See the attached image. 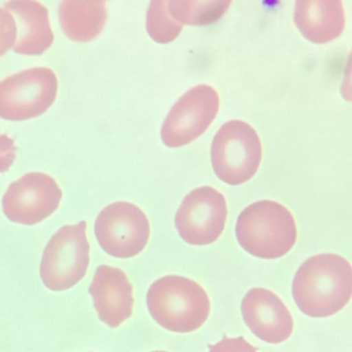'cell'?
Masks as SVG:
<instances>
[{"instance_id":"16","label":"cell","mask_w":352,"mask_h":352,"mask_svg":"<svg viewBox=\"0 0 352 352\" xmlns=\"http://www.w3.org/2000/svg\"><path fill=\"white\" fill-rule=\"evenodd\" d=\"M230 1H168L170 17L179 24L208 25L219 20L228 11Z\"/></svg>"},{"instance_id":"17","label":"cell","mask_w":352,"mask_h":352,"mask_svg":"<svg viewBox=\"0 0 352 352\" xmlns=\"http://www.w3.org/2000/svg\"><path fill=\"white\" fill-rule=\"evenodd\" d=\"M183 25L175 21L168 11V1H151L147 14V30L154 42L168 44L178 38Z\"/></svg>"},{"instance_id":"2","label":"cell","mask_w":352,"mask_h":352,"mask_svg":"<svg viewBox=\"0 0 352 352\" xmlns=\"http://www.w3.org/2000/svg\"><path fill=\"white\" fill-rule=\"evenodd\" d=\"M147 306L154 320L170 331L192 333L201 329L211 312L207 292L195 280L164 276L148 290Z\"/></svg>"},{"instance_id":"3","label":"cell","mask_w":352,"mask_h":352,"mask_svg":"<svg viewBox=\"0 0 352 352\" xmlns=\"http://www.w3.org/2000/svg\"><path fill=\"white\" fill-rule=\"evenodd\" d=\"M239 244L261 259H278L296 244L298 228L292 212L274 201H261L247 207L236 226Z\"/></svg>"},{"instance_id":"10","label":"cell","mask_w":352,"mask_h":352,"mask_svg":"<svg viewBox=\"0 0 352 352\" xmlns=\"http://www.w3.org/2000/svg\"><path fill=\"white\" fill-rule=\"evenodd\" d=\"M61 190L45 173H30L10 185L3 199L5 215L11 221L34 226L50 217L60 205Z\"/></svg>"},{"instance_id":"12","label":"cell","mask_w":352,"mask_h":352,"mask_svg":"<svg viewBox=\"0 0 352 352\" xmlns=\"http://www.w3.org/2000/svg\"><path fill=\"white\" fill-rule=\"evenodd\" d=\"M94 308L100 320L116 329L131 318L133 312V284L118 267L102 265L96 269L89 287Z\"/></svg>"},{"instance_id":"9","label":"cell","mask_w":352,"mask_h":352,"mask_svg":"<svg viewBox=\"0 0 352 352\" xmlns=\"http://www.w3.org/2000/svg\"><path fill=\"white\" fill-rule=\"evenodd\" d=\"M219 107V96L211 86L199 85L187 91L162 125L164 145L179 148L195 141L215 120Z\"/></svg>"},{"instance_id":"6","label":"cell","mask_w":352,"mask_h":352,"mask_svg":"<svg viewBox=\"0 0 352 352\" xmlns=\"http://www.w3.org/2000/svg\"><path fill=\"white\" fill-rule=\"evenodd\" d=\"M58 80L52 69L34 67L0 82V118L25 121L46 113L56 100Z\"/></svg>"},{"instance_id":"19","label":"cell","mask_w":352,"mask_h":352,"mask_svg":"<svg viewBox=\"0 0 352 352\" xmlns=\"http://www.w3.org/2000/svg\"><path fill=\"white\" fill-rule=\"evenodd\" d=\"M209 352H257V348L251 345L245 338H228L224 336L215 345H209Z\"/></svg>"},{"instance_id":"14","label":"cell","mask_w":352,"mask_h":352,"mask_svg":"<svg viewBox=\"0 0 352 352\" xmlns=\"http://www.w3.org/2000/svg\"><path fill=\"white\" fill-rule=\"evenodd\" d=\"M294 18L300 34L313 44L333 42L345 28V12L339 0H300Z\"/></svg>"},{"instance_id":"15","label":"cell","mask_w":352,"mask_h":352,"mask_svg":"<svg viewBox=\"0 0 352 352\" xmlns=\"http://www.w3.org/2000/svg\"><path fill=\"white\" fill-rule=\"evenodd\" d=\"M106 1L65 0L59 7V20L67 38L88 43L98 38L107 23Z\"/></svg>"},{"instance_id":"5","label":"cell","mask_w":352,"mask_h":352,"mask_svg":"<svg viewBox=\"0 0 352 352\" xmlns=\"http://www.w3.org/2000/svg\"><path fill=\"white\" fill-rule=\"evenodd\" d=\"M261 157L263 147L258 135L244 121L226 123L212 143L214 172L226 184L248 182L258 170Z\"/></svg>"},{"instance_id":"7","label":"cell","mask_w":352,"mask_h":352,"mask_svg":"<svg viewBox=\"0 0 352 352\" xmlns=\"http://www.w3.org/2000/svg\"><path fill=\"white\" fill-rule=\"evenodd\" d=\"M94 232L104 252L117 258H131L147 246L150 222L141 208L117 201L98 214Z\"/></svg>"},{"instance_id":"13","label":"cell","mask_w":352,"mask_h":352,"mask_svg":"<svg viewBox=\"0 0 352 352\" xmlns=\"http://www.w3.org/2000/svg\"><path fill=\"white\" fill-rule=\"evenodd\" d=\"M5 9L13 13L18 21L17 41L14 52L36 56L50 49L54 42L48 9L38 1L13 0Z\"/></svg>"},{"instance_id":"1","label":"cell","mask_w":352,"mask_h":352,"mask_svg":"<svg viewBox=\"0 0 352 352\" xmlns=\"http://www.w3.org/2000/svg\"><path fill=\"white\" fill-rule=\"evenodd\" d=\"M292 296L307 316L325 318L337 314L351 300V265L335 253L310 257L294 275Z\"/></svg>"},{"instance_id":"8","label":"cell","mask_w":352,"mask_h":352,"mask_svg":"<svg viewBox=\"0 0 352 352\" xmlns=\"http://www.w3.org/2000/svg\"><path fill=\"white\" fill-rule=\"evenodd\" d=\"M228 218L226 197L213 187L191 191L181 204L175 218L177 230L187 244H213L224 232Z\"/></svg>"},{"instance_id":"11","label":"cell","mask_w":352,"mask_h":352,"mask_svg":"<svg viewBox=\"0 0 352 352\" xmlns=\"http://www.w3.org/2000/svg\"><path fill=\"white\" fill-rule=\"evenodd\" d=\"M245 323L261 341L280 344L289 339L294 319L283 300L272 290L255 287L242 300Z\"/></svg>"},{"instance_id":"20","label":"cell","mask_w":352,"mask_h":352,"mask_svg":"<svg viewBox=\"0 0 352 352\" xmlns=\"http://www.w3.org/2000/svg\"><path fill=\"white\" fill-rule=\"evenodd\" d=\"M17 157V146L13 138L0 135V174L8 172Z\"/></svg>"},{"instance_id":"4","label":"cell","mask_w":352,"mask_h":352,"mask_svg":"<svg viewBox=\"0 0 352 352\" xmlns=\"http://www.w3.org/2000/svg\"><path fill=\"white\" fill-rule=\"evenodd\" d=\"M87 223L61 228L43 253L41 278L52 292H65L77 285L87 274L90 263Z\"/></svg>"},{"instance_id":"18","label":"cell","mask_w":352,"mask_h":352,"mask_svg":"<svg viewBox=\"0 0 352 352\" xmlns=\"http://www.w3.org/2000/svg\"><path fill=\"white\" fill-rule=\"evenodd\" d=\"M17 41V22L6 9L0 8V57L14 48Z\"/></svg>"},{"instance_id":"21","label":"cell","mask_w":352,"mask_h":352,"mask_svg":"<svg viewBox=\"0 0 352 352\" xmlns=\"http://www.w3.org/2000/svg\"><path fill=\"white\" fill-rule=\"evenodd\" d=\"M151 352H166V351H162V350H156V351H151Z\"/></svg>"}]
</instances>
